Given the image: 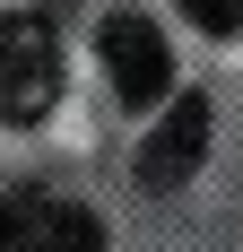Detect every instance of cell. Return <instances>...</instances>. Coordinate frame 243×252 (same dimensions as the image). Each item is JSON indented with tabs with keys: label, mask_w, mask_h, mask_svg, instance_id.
I'll use <instances>...</instances> for the list:
<instances>
[{
	"label": "cell",
	"mask_w": 243,
	"mask_h": 252,
	"mask_svg": "<svg viewBox=\"0 0 243 252\" xmlns=\"http://www.w3.org/2000/svg\"><path fill=\"white\" fill-rule=\"evenodd\" d=\"M61 96V44L44 18H9L0 26V113L9 122H44Z\"/></svg>",
	"instance_id": "cell-1"
},
{
	"label": "cell",
	"mask_w": 243,
	"mask_h": 252,
	"mask_svg": "<svg viewBox=\"0 0 243 252\" xmlns=\"http://www.w3.org/2000/svg\"><path fill=\"white\" fill-rule=\"evenodd\" d=\"M104 70H113L122 104H165V87H174L165 35H156L148 18H113V26H104Z\"/></svg>",
	"instance_id": "cell-2"
},
{
	"label": "cell",
	"mask_w": 243,
	"mask_h": 252,
	"mask_svg": "<svg viewBox=\"0 0 243 252\" xmlns=\"http://www.w3.org/2000/svg\"><path fill=\"white\" fill-rule=\"evenodd\" d=\"M200 157H209V104H200V96H174V113L148 130V148H139V183H148V191H174V183L200 174Z\"/></svg>",
	"instance_id": "cell-3"
},
{
	"label": "cell",
	"mask_w": 243,
	"mask_h": 252,
	"mask_svg": "<svg viewBox=\"0 0 243 252\" xmlns=\"http://www.w3.org/2000/svg\"><path fill=\"white\" fill-rule=\"evenodd\" d=\"M18 209V235H9V252H96V218L78 200H9Z\"/></svg>",
	"instance_id": "cell-4"
},
{
	"label": "cell",
	"mask_w": 243,
	"mask_h": 252,
	"mask_svg": "<svg viewBox=\"0 0 243 252\" xmlns=\"http://www.w3.org/2000/svg\"><path fill=\"white\" fill-rule=\"evenodd\" d=\"M182 18L209 26V35H235V26H243V0H182Z\"/></svg>",
	"instance_id": "cell-5"
},
{
	"label": "cell",
	"mask_w": 243,
	"mask_h": 252,
	"mask_svg": "<svg viewBox=\"0 0 243 252\" xmlns=\"http://www.w3.org/2000/svg\"><path fill=\"white\" fill-rule=\"evenodd\" d=\"M9 235H18V209H9V200H0V252H9Z\"/></svg>",
	"instance_id": "cell-6"
}]
</instances>
